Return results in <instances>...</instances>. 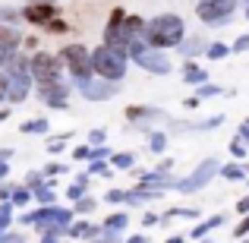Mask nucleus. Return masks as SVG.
Masks as SVG:
<instances>
[{
	"label": "nucleus",
	"mask_w": 249,
	"mask_h": 243,
	"mask_svg": "<svg viewBox=\"0 0 249 243\" xmlns=\"http://www.w3.org/2000/svg\"><path fill=\"white\" fill-rule=\"evenodd\" d=\"M183 35H186V29H183V19L177 16V13H161V16L148 19L145 29H142V41L152 44V48H177V44L183 41Z\"/></svg>",
	"instance_id": "1"
},
{
	"label": "nucleus",
	"mask_w": 249,
	"mask_h": 243,
	"mask_svg": "<svg viewBox=\"0 0 249 243\" xmlns=\"http://www.w3.org/2000/svg\"><path fill=\"white\" fill-rule=\"evenodd\" d=\"M142 29H145V22H142L139 16H126L123 10H114L110 19H107V25H104V44H110V48L126 54L129 44H133L136 38H142Z\"/></svg>",
	"instance_id": "2"
},
{
	"label": "nucleus",
	"mask_w": 249,
	"mask_h": 243,
	"mask_svg": "<svg viewBox=\"0 0 249 243\" xmlns=\"http://www.w3.org/2000/svg\"><path fill=\"white\" fill-rule=\"evenodd\" d=\"M89 57H91L95 76H101V79L120 82L123 76H126V54H123V51L110 48V44H98L95 51H89Z\"/></svg>",
	"instance_id": "3"
},
{
	"label": "nucleus",
	"mask_w": 249,
	"mask_h": 243,
	"mask_svg": "<svg viewBox=\"0 0 249 243\" xmlns=\"http://www.w3.org/2000/svg\"><path fill=\"white\" fill-rule=\"evenodd\" d=\"M126 54L133 57V60L139 63L142 70H148V73H155V76H167L170 70H174V67H170V60H167V54H164V51H161V48H152V44H145L142 38H136V41L129 44V48H126Z\"/></svg>",
	"instance_id": "4"
},
{
	"label": "nucleus",
	"mask_w": 249,
	"mask_h": 243,
	"mask_svg": "<svg viewBox=\"0 0 249 243\" xmlns=\"http://www.w3.org/2000/svg\"><path fill=\"white\" fill-rule=\"evenodd\" d=\"M57 57L67 63L70 76H73V85L82 82V79H89V76H95V70H91V57H89V51H85V44H63V51Z\"/></svg>",
	"instance_id": "5"
},
{
	"label": "nucleus",
	"mask_w": 249,
	"mask_h": 243,
	"mask_svg": "<svg viewBox=\"0 0 249 243\" xmlns=\"http://www.w3.org/2000/svg\"><path fill=\"white\" fill-rule=\"evenodd\" d=\"M29 73H32V82H54L63 76V60L57 54H48V51H38L35 57L29 60Z\"/></svg>",
	"instance_id": "6"
},
{
	"label": "nucleus",
	"mask_w": 249,
	"mask_h": 243,
	"mask_svg": "<svg viewBox=\"0 0 249 243\" xmlns=\"http://www.w3.org/2000/svg\"><path fill=\"white\" fill-rule=\"evenodd\" d=\"M233 10H237V0H199L196 3V13L205 25H221L231 22Z\"/></svg>",
	"instance_id": "7"
},
{
	"label": "nucleus",
	"mask_w": 249,
	"mask_h": 243,
	"mask_svg": "<svg viewBox=\"0 0 249 243\" xmlns=\"http://www.w3.org/2000/svg\"><path fill=\"white\" fill-rule=\"evenodd\" d=\"M76 89H79V95L82 98H89V101H110V98L120 92V82H114V79H101V76H89V79H82V82H76Z\"/></svg>",
	"instance_id": "8"
},
{
	"label": "nucleus",
	"mask_w": 249,
	"mask_h": 243,
	"mask_svg": "<svg viewBox=\"0 0 249 243\" xmlns=\"http://www.w3.org/2000/svg\"><path fill=\"white\" fill-rule=\"evenodd\" d=\"M70 221H73V212H70V208H57L54 202L41 206L38 212L22 215V224H35V227H41V224H63V227H67Z\"/></svg>",
	"instance_id": "9"
},
{
	"label": "nucleus",
	"mask_w": 249,
	"mask_h": 243,
	"mask_svg": "<svg viewBox=\"0 0 249 243\" xmlns=\"http://www.w3.org/2000/svg\"><path fill=\"white\" fill-rule=\"evenodd\" d=\"M218 168H221V164H218V161H214V158H205V161H202V164H199V168H196V170H193V174H189V177H186V180H180V183H174V187H177V189H180V193H196V189H202V187H205V183H208V180H212V177H214V174H218Z\"/></svg>",
	"instance_id": "10"
},
{
	"label": "nucleus",
	"mask_w": 249,
	"mask_h": 243,
	"mask_svg": "<svg viewBox=\"0 0 249 243\" xmlns=\"http://www.w3.org/2000/svg\"><path fill=\"white\" fill-rule=\"evenodd\" d=\"M70 85L67 79H54V82H41L38 85V95H41V101L48 104V108H54V111H67V95H70Z\"/></svg>",
	"instance_id": "11"
},
{
	"label": "nucleus",
	"mask_w": 249,
	"mask_h": 243,
	"mask_svg": "<svg viewBox=\"0 0 249 243\" xmlns=\"http://www.w3.org/2000/svg\"><path fill=\"white\" fill-rule=\"evenodd\" d=\"M54 16H57L54 0H29V3L22 6V19L32 22V25H48Z\"/></svg>",
	"instance_id": "12"
},
{
	"label": "nucleus",
	"mask_w": 249,
	"mask_h": 243,
	"mask_svg": "<svg viewBox=\"0 0 249 243\" xmlns=\"http://www.w3.org/2000/svg\"><path fill=\"white\" fill-rule=\"evenodd\" d=\"M29 89H32V73H10L6 76V101L10 104H22L29 98Z\"/></svg>",
	"instance_id": "13"
},
{
	"label": "nucleus",
	"mask_w": 249,
	"mask_h": 243,
	"mask_svg": "<svg viewBox=\"0 0 249 243\" xmlns=\"http://www.w3.org/2000/svg\"><path fill=\"white\" fill-rule=\"evenodd\" d=\"M19 44H22V35H19L16 29H3V25H0V67L19 51Z\"/></svg>",
	"instance_id": "14"
},
{
	"label": "nucleus",
	"mask_w": 249,
	"mask_h": 243,
	"mask_svg": "<svg viewBox=\"0 0 249 243\" xmlns=\"http://www.w3.org/2000/svg\"><path fill=\"white\" fill-rule=\"evenodd\" d=\"M139 187L167 189V187H174V177H170V170H148V174H142V177H139Z\"/></svg>",
	"instance_id": "15"
},
{
	"label": "nucleus",
	"mask_w": 249,
	"mask_h": 243,
	"mask_svg": "<svg viewBox=\"0 0 249 243\" xmlns=\"http://www.w3.org/2000/svg\"><path fill=\"white\" fill-rule=\"evenodd\" d=\"M205 44L208 41H205V38H199V35H196V38H186V35H183V41L177 44V51H180L186 60H193L196 54H205Z\"/></svg>",
	"instance_id": "16"
},
{
	"label": "nucleus",
	"mask_w": 249,
	"mask_h": 243,
	"mask_svg": "<svg viewBox=\"0 0 249 243\" xmlns=\"http://www.w3.org/2000/svg\"><path fill=\"white\" fill-rule=\"evenodd\" d=\"M152 117H161V120H164V111H158V108H142V104L126 108V120H152Z\"/></svg>",
	"instance_id": "17"
},
{
	"label": "nucleus",
	"mask_w": 249,
	"mask_h": 243,
	"mask_svg": "<svg viewBox=\"0 0 249 243\" xmlns=\"http://www.w3.org/2000/svg\"><path fill=\"white\" fill-rule=\"evenodd\" d=\"M221 224H224V215H212V218H208V221H202V224H196L189 237H193V240H202V237H205V234H212L214 227H221Z\"/></svg>",
	"instance_id": "18"
},
{
	"label": "nucleus",
	"mask_w": 249,
	"mask_h": 243,
	"mask_svg": "<svg viewBox=\"0 0 249 243\" xmlns=\"http://www.w3.org/2000/svg\"><path fill=\"white\" fill-rule=\"evenodd\" d=\"M183 79H186L189 85H199V82H205V79H208V70H202L199 63L186 60V67H183Z\"/></svg>",
	"instance_id": "19"
},
{
	"label": "nucleus",
	"mask_w": 249,
	"mask_h": 243,
	"mask_svg": "<svg viewBox=\"0 0 249 243\" xmlns=\"http://www.w3.org/2000/svg\"><path fill=\"white\" fill-rule=\"evenodd\" d=\"M218 174L224 177V180H246V168L240 161H231V164H224V168H218Z\"/></svg>",
	"instance_id": "20"
},
{
	"label": "nucleus",
	"mask_w": 249,
	"mask_h": 243,
	"mask_svg": "<svg viewBox=\"0 0 249 243\" xmlns=\"http://www.w3.org/2000/svg\"><path fill=\"white\" fill-rule=\"evenodd\" d=\"M32 199H38L41 202V206H48V202H54L57 196H54V189H51V183H35V187H32Z\"/></svg>",
	"instance_id": "21"
},
{
	"label": "nucleus",
	"mask_w": 249,
	"mask_h": 243,
	"mask_svg": "<svg viewBox=\"0 0 249 243\" xmlns=\"http://www.w3.org/2000/svg\"><path fill=\"white\" fill-rule=\"evenodd\" d=\"M19 130H22V133H29V136H38V133H48V130H51V120H44V117H35V120H25Z\"/></svg>",
	"instance_id": "22"
},
{
	"label": "nucleus",
	"mask_w": 249,
	"mask_h": 243,
	"mask_svg": "<svg viewBox=\"0 0 249 243\" xmlns=\"http://www.w3.org/2000/svg\"><path fill=\"white\" fill-rule=\"evenodd\" d=\"M29 199H32V189L25 187V183H19V187L10 189V202H13V206L22 208V206H29Z\"/></svg>",
	"instance_id": "23"
},
{
	"label": "nucleus",
	"mask_w": 249,
	"mask_h": 243,
	"mask_svg": "<svg viewBox=\"0 0 249 243\" xmlns=\"http://www.w3.org/2000/svg\"><path fill=\"white\" fill-rule=\"evenodd\" d=\"M126 224H129L126 212H114L110 218H104V227H107V231H126Z\"/></svg>",
	"instance_id": "24"
},
{
	"label": "nucleus",
	"mask_w": 249,
	"mask_h": 243,
	"mask_svg": "<svg viewBox=\"0 0 249 243\" xmlns=\"http://www.w3.org/2000/svg\"><path fill=\"white\" fill-rule=\"evenodd\" d=\"M110 164H114L117 170H126V168L136 164V155L133 152H117V155H110Z\"/></svg>",
	"instance_id": "25"
},
{
	"label": "nucleus",
	"mask_w": 249,
	"mask_h": 243,
	"mask_svg": "<svg viewBox=\"0 0 249 243\" xmlns=\"http://www.w3.org/2000/svg\"><path fill=\"white\" fill-rule=\"evenodd\" d=\"M231 54V44H205V57L208 60H224V57Z\"/></svg>",
	"instance_id": "26"
},
{
	"label": "nucleus",
	"mask_w": 249,
	"mask_h": 243,
	"mask_svg": "<svg viewBox=\"0 0 249 243\" xmlns=\"http://www.w3.org/2000/svg\"><path fill=\"white\" fill-rule=\"evenodd\" d=\"M167 149V136L164 133H148V152L152 155H161Z\"/></svg>",
	"instance_id": "27"
},
{
	"label": "nucleus",
	"mask_w": 249,
	"mask_h": 243,
	"mask_svg": "<svg viewBox=\"0 0 249 243\" xmlns=\"http://www.w3.org/2000/svg\"><path fill=\"white\" fill-rule=\"evenodd\" d=\"M91 164H89V174H98V177H110L114 170H110V164L104 161V158H89Z\"/></svg>",
	"instance_id": "28"
},
{
	"label": "nucleus",
	"mask_w": 249,
	"mask_h": 243,
	"mask_svg": "<svg viewBox=\"0 0 249 243\" xmlns=\"http://www.w3.org/2000/svg\"><path fill=\"white\" fill-rule=\"evenodd\" d=\"M60 234H67V227H63V224H41V240H44V243L57 240Z\"/></svg>",
	"instance_id": "29"
},
{
	"label": "nucleus",
	"mask_w": 249,
	"mask_h": 243,
	"mask_svg": "<svg viewBox=\"0 0 249 243\" xmlns=\"http://www.w3.org/2000/svg\"><path fill=\"white\" fill-rule=\"evenodd\" d=\"M0 22L16 25V22H22V13H19V10H13V6H0Z\"/></svg>",
	"instance_id": "30"
},
{
	"label": "nucleus",
	"mask_w": 249,
	"mask_h": 243,
	"mask_svg": "<svg viewBox=\"0 0 249 243\" xmlns=\"http://www.w3.org/2000/svg\"><path fill=\"white\" fill-rule=\"evenodd\" d=\"M174 218H199V212L196 208H170L164 218H158V221H174Z\"/></svg>",
	"instance_id": "31"
},
{
	"label": "nucleus",
	"mask_w": 249,
	"mask_h": 243,
	"mask_svg": "<svg viewBox=\"0 0 249 243\" xmlns=\"http://www.w3.org/2000/svg\"><path fill=\"white\" fill-rule=\"evenodd\" d=\"M10 221H13V202L3 199V206H0V234L10 227Z\"/></svg>",
	"instance_id": "32"
},
{
	"label": "nucleus",
	"mask_w": 249,
	"mask_h": 243,
	"mask_svg": "<svg viewBox=\"0 0 249 243\" xmlns=\"http://www.w3.org/2000/svg\"><path fill=\"white\" fill-rule=\"evenodd\" d=\"M67 139H70V133H63V136H57V139H51V142H48V152H51V155H60L63 149H67Z\"/></svg>",
	"instance_id": "33"
},
{
	"label": "nucleus",
	"mask_w": 249,
	"mask_h": 243,
	"mask_svg": "<svg viewBox=\"0 0 249 243\" xmlns=\"http://www.w3.org/2000/svg\"><path fill=\"white\" fill-rule=\"evenodd\" d=\"M227 149H231V155H233V158H246V155H249L246 142L240 139V136H237V139H233V142H231V146H227Z\"/></svg>",
	"instance_id": "34"
},
{
	"label": "nucleus",
	"mask_w": 249,
	"mask_h": 243,
	"mask_svg": "<svg viewBox=\"0 0 249 243\" xmlns=\"http://www.w3.org/2000/svg\"><path fill=\"white\" fill-rule=\"evenodd\" d=\"M214 95H224V89L208 85V82H199V98H214Z\"/></svg>",
	"instance_id": "35"
},
{
	"label": "nucleus",
	"mask_w": 249,
	"mask_h": 243,
	"mask_svg": "<svg viewBox=\"0 0 249 243\" xmlns=\"http://www.w3.org/2000/svg\"><path fill=\"white\" fill-rule=\"evenodd\" d=\"M91 208H95V199H82V196H79V199H76V206H73V212H79V215H89Z\"/></svg>",
	"instance_id": "36"
},
{
	"label": "nucleus",
	"mask_w": 249,
	"mask_h": 243,
	"mask_svg": "<svg viewBox=\"0 0 249 243\" xmlns=\"http://www.w3.org/2000/svg\"><path fill=\"white\" fill-rule=\"evenodd\" d=\"M73 158H76V161H89V158H91V146H79V149H73Z\"/></svg>",
	"instance_id": "37"
},
{
	"label": "nucleus",
	"mask_w": 249,
	"mask_h": 243,
	"mask_svg": "<svg viewBox=\"0 0 249 243\" xmlns=\"http://www.w3.org/2000/svg\"><path fill=\"white\" fill-rule=\"evenodd\" d=\"M231 51H237V54H243V51H249V35H240L237 41L231 44Z\"/></svg>",
	"instance_id": "38"
},
{
	"label": "nucleus",
	"mask_w": 249,
	"mask_h": 243,
	"mask_svg": "<svg viewBox=\"0 0 249 243\" xmlns=\"http://www.w3.org/2000/svg\"><path fill=\"white\" fill-rule=\"evenodd\" d=\"M104 139H107V133H104V130H91V133H89V146H101Z\"/></svg>",
	"instance_id": "39"
},
{
	"label": "nucleus",
	"mask_w": 249,
	"mask_h": 243,
	"mask_svg": "<svg viewBox=\"0 0 249 243\" xmlns=\"http://www.w3.org/2000/svg\"><path fill=\"white\" fill-rule=\"evenodd\" d=\"M44 29H48V32H57V35H60V32H67V29H70V25H67V22H60V19H57V16H54V19H51V22H48V25H44Z\"/></svg>",
	"instance_id": "40"
},
{
	"label": "nucleus",
	"mask_w": 249,
	"mask_h": 243,
	"mask_svg": "<svg viewBox=\"0 0 249 243\" xmlns=\"http://www.w3.org/2000/svg\"><path fill=\"white\" fill-rule=\"evenodd\" d=\"M63 170H67V168H63L60 161H51L48 168H44V177H57V174H63Z\"/></svg>",
	"instance_id": "41"
},
{
	"label": "nucleus",
	"mask_w": 249,
	"mask_h": 243,
	"mask_svg": "<svg viewBox=\"0 0 249 243\" xmlns=\"http://www.w3.org/2000/svg\"><path fill=\"white\" fill-rule=\"evenodd\" d=\"M67 196H70V199H79V196H85V187H82V183H70V189H67Z\"/></svg>",
	"instance_id": "42"
},
{
	"label": "nucleus",
	"mask_w": 249,
	"mask_h": 243,
	"mask_svg": "<svg viewBox=\"0 0 249 243\" xmlns=\"http://www.w3.org/2000/svg\"><path fill=\"white\" fill-rule=\"evenodd\" d=\"M243 234H249V212H246V221H240V224L233 227V237H243Z\"/></svg>",
	"instance_id": "43"
},
{
	"label": "nucleus",
	"mask_w": 249,
	"mask_h": 243,
	"mask_svg": "<svg viewBox=\"0 0 249 243\" xmlns=\"http://www.w3.org/2000/svg\"><path fill=\"white\" fill-rule=\"evenodd\" d=\"M104 199H107V202H114V206H117V202H123V189H110V193L104 196Z\"/></svg>",
	"instance_id": "44"
},
{
	"label": "nucleus",
	"mask_w": 249,
	"mask_h": 243,
	"mask_svg": "<svg viewBox=\"0 0 249 243\" xmlns=\"http://www.w3.org/2000/svg\"><path fill=\"white\" fill-rule=\"evenodd\" d=\"M41 180H44V177H41V174H38V170H35V174H29V177H25V187L32 189V187H35V183H41Z\"/></svg>",
	"instance_id": "45"
},
{
	"label": "nucleus",
	"mask_w": 249,
	"mask_h": 243,
	"mask_svg": "<svg viewBox=\"0 0 249 243\" xmlns=\"http://www.w3.org/2000/svg\"><path fill=\"white\" fill-rule=\"evenodd\" d=\"M240 139H243V142H249V120H243V123H240Z\"/></svg>",
	"instance_id": "46"
},
{
	"label": "nucleus",
	"mask_w": 249,
	"mask_h": 243,
	"mask_svg": "<svg viewBox=\"0 0 249 243\" xmlns=\"http://www.w3.org/2000/svg\"><path fill=\"white\" fill-rule=\"evenodd\" d=\"M237 212H240V215H246V212H249V196H243V199L237 202Z\"/></svg>",
	"instance_id": "47"
},
{
	"label": "nucleus",
	"mask_w": 249,
	"mask_h": 243,
	"mask_svg": "<svg viewBox=\"0 0 249 243\" xmlns=\"http://www.w3.org/2000/svg\"><path fill=\"white\" fill-rule=\"evenodd\" d=\"M142 224H145V227H152V224H161V221H158V215H152V212H148L145 218H142Z\"/></svg>",
	"instance_id": "48"
},
{
	"label": "nucleus",
	"mask_w": 249,
	"mask_h": 243,
	"mask_svg": "<svg viewBox=\"0 0 249 243\" xmlns=\"http://www.w3.org/2000/svg\"><path fill=\"white\" fill-rule=\"evenodd\" d=\"M0 101H6V76H3V70H0Z\"/></svg>",
	"instance_id": "49"
},
{
	"label": "nucleus",
	"mask_w": 249,
	"mask_h": 243,
	"mask_svg": "<svg viewBox=\"0 0 249 243\" xmlns=\"http://www.w3.org/2000/svg\"><path fill=\"white\" fill-rule=\"evenodd\" d=\"M6 174H10V164H6V161H0V180H3Z\"/></svg>",
	"instance_id": "50"
},
{
	"label": "nucleus",
	"mask_w": 249,
	"mask_h": 243,
	"mask_svg": "<svg viewBox=\"0 0 249 243\" xmlns=\"http://www.w3.org/2000/svg\"><path fill=\"white\" fill-rule=\"evenodd\" d=\"M170 168H174V161H170V158H164V161L158 164V170H170Z\"/></svg>",
	"instance_id": "51"
},
{
	"label": "nucleus",
	"mask_w": 249,
	"mask_h": 243,
	"mask_svg": "<svg viewBox=\"0 0 249 243\" xmlns=\"http://www.w3.org/2000/svg\"><path fill=\"white\" fill-rule=\"evenodd\" d=\"M3 199H10V187H0V202Z\"/></svg>",
	"instance_id": "52"
},
{
	"label": "nucleus",
	"mask_w": 249,
	"mask_h": 243,
	"mask_svg": "<svg viewBox=\"0 0 249 243\" xmlns=\"http://www.w3.org/2000/svg\"><path fill=\"white\" fill-rule=\"evenodd\" d=\"M6 117H10V111H6V108H0V123H3Z\"/></svg>",
	"instance_id": "53"
},
{
	"label": "nucleus",
	"mask_w": 249,
	"mask_h": 243,
	"mask_svg": "<svg viewBox=\"0 0 249 243\" xmlns=\"http://www.w3.org/2000/svg\"><path fill=\"white\" fill-rule=\"evenodd\" d=\"M246 19H249V3H246Z\"/></svg>",
	"instance_id": "54"
},
{
	"label": "nucleus",
	"mask_w": 249,
	"mask_h": 243,
	"mask_svg": "<svg viewBox=\"0 0 249 243\" xmlns=\"http://www.w3.org/2000/svg\"><path fill=\"white\" fill-rule=\"evenodd\" d=\"M246 3H249V0H246Z\"/></svg>",
	"instance_id": "55"
}]
</instances>
